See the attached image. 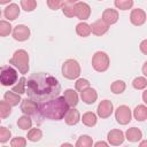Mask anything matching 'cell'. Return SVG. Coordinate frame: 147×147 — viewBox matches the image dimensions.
<instances>
[{"instance_id": "cell-1", "label": "cell", "mask_w": 147, "mask_h": 147, "mask_svg": "<svg viewBox=\"0 0 147 147\" xmlns=\"http://www.w3.org/2000/svg\"><path fill=\"white\" fill-rule=\"evenodd\" d=\"M61 85L59 80L46 72H38L31 75L25 85V93H28L29 99L36 101L37 103L45 102L49 99L60 95Z\"/></svg>"}, {"instance_id": "cell-2", "label": "cell", "mask_w": 147, "mask_h": 147, "mask_svg": "<svg viewBox=\"0 0 147 147\" xmlns=\"http://www.w3.org/2000/svg\"><path fill=\"white\" fill-rule=\"evenodd\" d=\"M69 109V105L67 103L63 96H56L49 99L45 102H41L38 106V111L42 117L52 121H60L64 117L65 113Z\"/></svg>"}, {"instance_id": "cell-3", "label": "cell", "mask_w": 147, "mask_h": 147, "mask_svg": "<svg viewBox=\"0 0 147 147\" xmlns=\"http://www.w3.org/2000/svg\"><path fill=\"white\" fill-rule=\"evenodd\" d=\"M9 63L15 67L21 74H28L29 71V54L24 49H17L14 52Z\"/></svg>"}, {"instance_id": "cell-4", "label": "cell", "mask_w": 147, "mask_h": 147, "mask_svg": "<svg viewBox=\"0 0 147 147\" xmlns=\"http://www.w3.org/2000/svg\"><path fill=\"white\" fill-rule=\"evenodd\" d=\"M18 79L17 70L11 65L0 67V84L3 86H13Z\"/></svg>"}, {"instance_id": "cell-5", "label": "cell", "mask_w": 147, "mask_h": 147, "mask_svg": "<svg viewBox=\"0 0 147 147\" xmlns=\"http://www.w3.org/2000/svg\"><path fill=\"white\" fill-rule=\"evenodd\" d=\"M62 75L67 79H76L80 75V65L75 59H68L62 64Z\"/></svg>"}, {"instance_id": "cell-6", "label": "cell", "mask_w": 147, "mask_h": 147, "mask_svg": "<svg viewBox=\"0 0 147 147\" xmlns=\"http://www.w3.org/2000/svg\"><path fill=\"white\" fill-rule=\"evenodd\" d=\"M110 65V60L107 53L102 51H98L94 53L92 57V67L98 72H105L108 70Z\"/></svg>"}, {"instance_id": "cell-7", "label": "cell", "mask_w": 147, "mask_h": 147, "mask_svg": "<svg viewBox=\"0 0 147 147\" xmlns=\"http://www.w3.org/2000/svg\"><path fill=\"white\" fill-rule=\"evenodd\" d=\"M115 119L121 125L129 124L131 122V119H132V111H131V109L127 106H125V105L118 106L117 109L115 110Z\"/></svg>"}, {"instance_id": "cell-8", "label": "cell", "mask_w": 147, "mask_h": 147, "mask_svg": "<svg viewBox=\"0 0 147 147\" xmlns=\"http://www.w3.org/2000/svg\"><path fill=\"white\" fill-rule=\"evenodd\" d=\"M30 29L24 25V24H18L16 25L13 31H11V34H13V38L16 40V41H25L29 39L30 37Z\"/></svg>"}, {"instance_id": "cell-9", "label": "cell", "mask_w": 147, "mask_h": 147, "mask_svg": "<svg viewBox=\"0 0 147 147\" xmlns=\"http://www.w3.org/2000/svg\"><path fill=\"white\" fill-rule=\"evenodd\" d=\"M90 15H91V7L86 2L78 1L75 3V16L78 20L85 21L90 17Z\"/></svg>"}, {"instance_id": "cell-10", "label": "cell", "mask_w": 147, "mask_h": 147, "mask_svg": "<svg viewBox=\"0 0 147 147\" xmlns=\"http://www.w3.org/2000/svg\"><path fill=\"white\" fill-rule=\"evenodd\" d=\"M38 103L31 99H24V100H21V111L24 114V115H28V116H31V115H36L38 113Z\"/></svg>"}, {"instance_id": "cell-11", "label": "cell", "mask_w": 147, "mask_h": 147, "mask_svg": "<svg viewBox=\"0 0 147 147\" xmlns=\"http://www.w3.org/2000/svg\"><path fill=\"white\" fill-rule=\"evenodd\" d=\"M113 111H114V106H113V102L109 100H102L98 105L96 114L101 118H108L113 114Z\"/></svg>"}, {"instance_id": "cell-12", "label": "cell", "mask_w": 147, "mask_h": 147, "mask_svg": "<svg viewBox=\"0 0 147 147\" xmlns=\"http://www.w3.org/2000/svg\"><path fill=\"white\" fill-rule=\"evenodd\" d=\"M124 133L121 130L114 129L110 130L107 134V140H108V145H113V146H119L124 142Z\"/></svg>"}, {"instance_id": "cell-13", "label": "cell", "mask_w": 147, "mask_h": 147, "mask_svg": "<svg viewBox=\"0 0 147 147\" xmlns=\"http://www.w3.org/2000/svg\"><path fill=\"white\" fill-rule=\"evenodd\" d=\"M130 21L136 26H141L142 24H145V22H146V13H145V10H142L140 8L132 9V11L130 14Z\"/></svg>"}, {"instance_id": "cell-14", "label": "cell", "mask_w": 147, "mask_h": 147, "mask_svg": "<svg viewBox=\"0 0 147 147\" xmlns=\"http://www.w3.org/2000/svg\"><path fill=\"white\" fill-rule=\"evenodd\" d=\"M80 98L83 100V102H85L86 105H92L98 99V93L94 88L92 87H86L83 91H80Z\"/></svg>"}, {"instance_id": "cell-15", "label": "cell", "mask_w": 147, "mask_h": 147, "mask_svg": "<svg viewBox=\"0 0 147 147\" xmlns=\"http://www.w3.org/2000/svg\"><path fill=\"white\" fill-rule=\"evenodd\" d=\"M108 29H109V25L102 20H98L91 24V33H93L98 37L103 36L108 31Z\"/></svg>"}, {"instance_id": "cell-16", "label": "cell", "mask_w": 147, "mask_h": 147, "mask_svg": "<svg viewBox=\"0 0 147 147\" xmlns=\"http://www.w3.org/2000/svg\"><path fill=\"white\" fill-rule=\"evenodd\" d=\"M64 122L68 124V125H76L79 121H80V114H79V111L75 108V107H72V108H69L68 109V111L65 113V115H64Z\"/></svg>"}, {"instance_id": "cell-17", "label": "cell", "mask_w": 147, "mask_h": 147, "mask_svg": "<svg viewBox=\"0 0 147 147\" xmlns=\"http://www.w3.org/2000/svg\"><path fill=\"white\" fill-rule=\"evenodd\" d=\"M102 21H105L108 25H113L118 21V11L113 8H107L102 13Z\"/></svg>"}, {"instance_id": "cell-18", "label": "cell", "mask_w": 147, "mask_h": 147, "mask_svg": "<svg viewBox=\"0 0 147 147\" xmlns=\"http://www.w3.org/2000/svg\"><path fill=\"white\" fill-rule=\"evenodd\" d=\"M3 15L8 20V21H14L20 15V7L16 3H10L9 6H7L5 8V11H3Z\"/></svg>"}, {"instance_id": "cell-19", "label": "cell", "mask_w": 147, "mask_h": 147, "mask_svg": "<svg viewBox=\"0 0 147 147\" xmlns=\"http://www.w3.org/2000/svg\"><path fill=\"white\" fill-rule=\"evenodd\" d=\"M63 98L65 99V101L69 105V107H76L77 103H78V100H79L77 92L75 90H72V88L65 90L63 92Z\"/></svg>"}, {"instance_id": "cell-20", "label": "cell", "mask_w": 147, "mask_h": 147, "mask_svg": "<svg viewBox=\"0 0 147 147\" xmlns=\"http://www.w3.org/2000/svg\"><path fill=\"white\" fill-rule=\"evenodd\" d=\"M125 138L130 142H138L142 138V132L137 127H130L125 132Z\"/></svg>"}, {"instance_id": "cell-21", "label": "cell", "mask_w": 147, "mask_h": 147, "mask_svg": "<svg viewBox=\"0 0 147 147\" xmlns=\"http://www.w3.org/2000/svg\"><path fill=\"white\" fill-rule=\"evenodd\" d=\"M3 99L7 103H9L11 107H15L17 106L18 103H21V95L15 93L14 91H7L5 94H3Z\"/></svg>"}, {"instance_id": "cell-22", "label": "cell", "mask_w": 147, "mask_h": 147, "mask_svg": "<svg viewBox=\"0 0 147 147\" xmlns=\"http://www.w3.org/2000/svg\"><path fill=\"white\" fill-rule=\"evenodd\" d=\"M80 121L83 122V124H84L85 126L92 127V126H94V125L96 124L98 117H96V115H95L94 113H92V111H86L85 114H83Z\"/></svg>"}, {"instance_id": "cell-23", "label": "cell", "mask_w": 147, "mask_h": 147, "mask_svg": "<svg viewBox=\"0 0 147 147\" xmlns=\"http://www.w3.org/2000/svg\"><path fill=\"white\" fill-rule=\"evenodd\" d=\"M133 116L138 122H144L147 118V107L145 105H138L133 110Z\"/></svg>"}, {"instance_id": "cell-24", "label": "cell", "mask_w": 147, "mask_h": 147, "mask_svg": "<svg viewBox=\"0 0 147 147\" xmlns=\"http://www.w3.org/2000/svg\"><path fill=\"white\" fill-rule=\"evenodd\" d=\"M76 33L79 37H88L91 34V25L87 24L86 22H80L76 25Z\"/></svg>"}, {"instance_id": "cell-25", "label": "cell", "mask_w": 147, "mask_h": 147, "mask_svg": "<svg viewBox=\"0 0 147 147\" xmlns=\"http://www.w3.org/2000/svg\"><path fill=\"white\" fill-rule=\"evenodd\" d=\"M125 88H126V84L121 79L113 82L111 85H110V91L114 94H122L125 91Z\"/></svg>"}, {"instance_id": "cell-26", "label": "cell", "mask_w": 147, "mask_h": 147, "mask_svg": "<svg viewBox=\"0 0 147 147\" xmlns=\"http://www.w3.org/2000/svg\"><path fill=\"white\" fill-rule=\"evenodd\" d=\"M28 140L29 141H32V142H37L39 141L41 138H42V132L40 129H37V127H33V129H30L28 131V136H26Z\"/></svg>"}, {"instance_id": "cell-27", "label": "cell", "mask_w": 147, "mask_h": 147, "mask_svg": "<svg viewBox=\"0 0 147 147\" xmlns=\"http://www.w3.org/2000/svg\"><path fill=\"white\" fill-rule=\"evenodd\" d=\"M25 85H26V78L25 77H21L20 79H17L16 84L13 85V90L15 93L17 94H24L25 93Z\"/></svg>"}, {"instance_id": "cell-28", "label": "cell", "mask_w": 147, "mask_h": 147, "mask_svg": "<svg viewBox=\"0 0 147 147\" xmlns=\"http://www.w3.org/2000/svg\"><path fill=\"white\" fill-rule=\"evenodd\" d=\"M17 126L21 130L31 129V126H32V119L28 115H23V116L18 117V119H17Z\"/></svg>"}, {"instance_id": "cell-29", "label": "cell", "mask_w": 147, "mask_h": 147, "mask_svg": "<svg viewBox=\"0 0 147 147\" xmlns=\"http://www.w3.org/2000/svg\"><path fill=\"white\" fill-rule=\"evenodd\" d=\"M92 145H93V139L87 134L80 136L76 141V147H91Z\"/></svg>"}, {"instance_id": "cell-30", "label": "cell", "mask_w": 147, "mask_h": 147, "mask_svg": "<svg viewBox=\"0 0 147 147\" xmlns=\"http://www.w3.org/2000/svg\"><path fill=\"white\" fill-rule=\"evenodd\" d=\"M114 5L119 10H129L133 7V0H115Z\"/></svg>"}, {"instance_id": "cell-31", "label": "cell", "mask_w": 147, "mask_h": 147, "mask_svg": "<svg viewBox=\"0 0 147 147\" xmlns=\"http://www.w3.org/2000/svg\"><path fill=\"white\" fill-rule=\"evenodd\" d=\"M13 26L8 21H0V37H7L11 33Z\"/></svg>"}, {"instance_id": "cell-32", "label": "cell", "mask_w": 147, "mask_h": 147, "mask_svg": "<svg viewBox=\"0 0 147 147\" xmlns=\"http://www.w3.org/2000/svg\"><path fill=\"white\" fill-rule=\"evenodd\" d=\"M11 114V106L5 100L0 101V118H7Z\"/></svg>"}, {"instance_id": "cell-33", "label": "cell", "mask_w": 147, "mask_h": 147, "mask_svg": "<svg viewBox=\"0 0 147 147\" xmlns=\"http://www.w3.org/2000/svg\"><path fill=\"white\" fill-rule=\"evenodd\" d=\"M62 11L67 17H75V3L70 2H63L62 5Z\"/></svg>"}, {"instance_id": "cell-34", "label": "cell", "mask_w": 147, "mask_h": 147, "mask_svg": "<svg viewBox=\"0 0 147 147\" xmlns=\"http://www.w3.org/2000/svg\"><path fill=\"white\" fill-rule=\"evenodd\" d=\"M132 86L136 90H145L147 86V79L146 77H136L132 82Z\"/></svg>"}, {"instance_id": "cell-35", "label": "cell", "mask_w": 147, "mask_h": 147, "mask_svg": "<svg viewBox=\"0 0 147 147\" xmlns=\"http://www.w3.org/2000/svg\"><path fill=\"white\" fill-rule=\"evenodd\" d=\"M21 7L25 11H33L37 7V1L36 0H21Z\"/></svg>"}, {"instance_id": "cell-36", "label": "cell", "mask_w": 147, "mask_h": 147, "mask_svg": "<svg viewBox=\"0 0 147 147\" xmlns=\"http://www.w3.org/2000/svg\"><path fill=\"white\" fill-rule=\"evenodd\" d=\"M11 138V132L5 126H0V144H6Z\"/></svg>"}, {"instance_id": "cell-37", "label": "cell", "mask_w": 147, "mask_h": 147, "mask_svg": "<svg viewBox=\"0 0 147 147\" xmlns=\"http://www.w3.org/2000/svg\"><path fill=\"white\" fill-rule=\"evenodd\" d=\"M88 86H90V82H88L87 79H85V78H79V79H77L76 83H75V88H76V91H78V92L83 91L84 88H86V87H88Z\"/></svg>"}, {"instance_id": "cell-38", "label": "cell", "mask_w": 147, "mask_h": 147, "mask_svg": "<svg viewBox=\"0 0 147 147\" xmlns=\"http://www.w3.org/2000/svg\"><path fill=\"white\" fill-rule=\"evenodd\" d=\"M11 147H24L26 146V139L23 137H15L10 140Z\"/></svg>"}, {"instance_id": "cell-39", "label": "cell", "mask_w": 147, "mask_h": 147, "mask_svg": "<svg viewBox=\"0 0 147 147\" xmlns=\"http://www.w3.org/2000/svg\"><path fill=\"white\" fill-rule=\"evenodd\" d=\"M64 0H47V6L52 10H57L62 7Z\"/></svg>"}, {"instance_id": "cell-40", "label": "cell", "mask_w": 147, "mask_h": 147, "mask_svg": "<svg viewBox=\"0 0 147 147\" xmlns=\"http://www.w3.org/2000/svg\"><path fill=\"white\" fill-rule=\"evenodd\" d=\"M139 47H140V51L142 52V54L147 55V40H146V39L141 41V44H140Z\"/></svg>"}, {"instance_id": "cell-41", "label": "cell", "mask_w": 147, "mask_h": 147, "mask_svg": "<svg viewBox=\"0 0 147 147\" xmlns=\"http://www.w3.org/2000/svg\"><path fill=\"white\" fill-rule=\"evenodd\" d=\"M94 146L95 147H99V146H108V142H106V141H98V142L94 144Z\"/></svg>"}, {"instance_id": "cell-42", "label": "cell", "mask_w": 147, "mask_h": 147, "mask_svg": "<svg viewBox=\"0 0 147 147\" xmlns=\"http://www.w3.org/2000/svg\"><path fill=\"white\" fill-rule=\"evenodd\" d=\"M142 101H144V103H147V91L142 92Z\"/></svg>"}, {"instance_id": "cell-43", "label": "cell", "mask_w": 147, "mask_h": 147, "mask_svg": "<svg viewBox=\"0 0 147 147\" xmlns=\"http://www.w3.org/2000/svg\"><path fill=\"white\" fill-rule=\"evenodd\" d=\"M142 74L146 76L147 75V62L144 63V67H142Z\"/></svg>"}, {"instance_id": "cell-44", "label": "cell", "mask_w": 147, "mask_h": 147, "mask_svg": "<svg viewBox=\"0 0 147 147\" xmlns=\"http://www.w3.org/2000/svg\"><path fill=\"white\" fill-rule=\"evenodd\" d=\"M11 0H0V5H6V3H9Z\"/></svg>"}, {"instance_id": "cell-45", "label": "cell", "mask_w": 147, "mask_h": 147, "mask_svg": "<svg viewBox=\"0 0 147 147\" xmlns=\"http://www.w3.org/2000/svg\"><path fill=\"white\" fill-rule=\"evenodd\" d=\"M65 2H70V3H76V2H78L79 0H64Z\"/></svg>"}, {"instance_id": "cell-46", "label": "cell", "mask_w": 147, "mask_h": 147, "mask_svg": "<svg viewBox=\"0 0 147 147\" xmlns=\"http://www.w3.org/2000/svg\"><path fill=\"white\" fill-rule=\"evenodd\" d=\"M62 146H72V145H71V144H67V142H65V144H62Z\"/></svg>"}, {"instance_id": "cell-47", "label": "cell", "mask_w": 147, "mask_h": 147, "mask_svg": "<svg viewBox=\"0 0 147 147\" xmlns=\"http://www.w3.org/2000/svg\"><path fill=\"white\" fill-rule=\"evenodd\" d=\"M0 16H1V9H0Z\"/></svg>"}, {"instance_id": "cell-48", "label": "cell", "mask_w": 147, "mask_h": 147, "mask_svg": "<svg viewBox=\"0 0 147 147\" xmlns=\"http://www.w3.org/2000/svg\"><path fill=\"white\" fill-rule=\"evenodd\" d=\"M98 1H102V0H98Z\"/></svg>"}, {"instance_id": "cell-49", "label": "cell", "mask_w": 147, "mask_h": 147, "mask_svg": "<svg viewBox=\"0 0 147 147\" xmlns=\"http://www.w3.org/2000/svg\"><path fill=\"white\" fill-rule=\"evenodd\" d=\"M0 122H1V118H0Z\"/></svg>"}]
</instances>
